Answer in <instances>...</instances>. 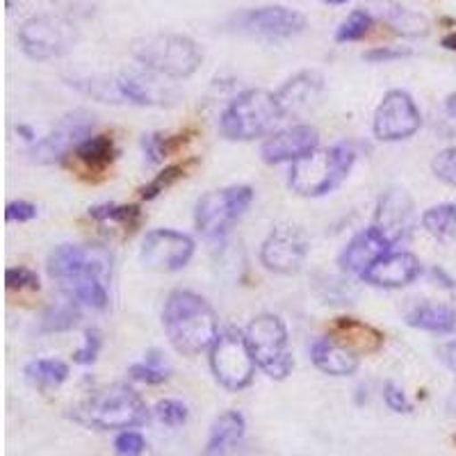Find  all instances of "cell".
Instances as JSON below:
<instances>
[{"mask_svg": "<svg viewBox=\"0 0 456 456\" xmlns=\"http://www.w3.org/2000/svg\"><path fill=\"white\" fill-rule=\"evenodd\" d=\"M162 327L171 347L183 356L213 349L219 338V320L213 306L192 290H174L162 308Z\"/></svg>", "mask_w": 456, "mask_h": 456, "instance_id": "2", "label": "cell"}, {"mask_svg": "<svg viewBox=\"0 0 456 456\" xmlns=\"http://www.w3.org/2000/svg\"><path fill=\"white\" fill-rule=\"evenodd\" d=\"M320 149V133L311 124H297L272 133L265 144L260 146V156L267 165H281V162H297L301 158L311 156Z\"/></svg>", "mask_w": 456, "mask_h": 456, "instance_id": "18", "label": "cell"}, {"mask_svg": "<svg viewBox=\"0 0 456 456\" xmlns=\"http://www.w3.org/2000/svg\"><path fill=\"white\" fill-rule=\"evenodd\" d=\"M101 347H103V338L99 329H87L85 331V345L73 354V361L78 365H92L99 358Z\"/></svg>", "mask_w": 456, "mask_h": 456, "instance_id": "37", "label": "cell"}, {"mask_svg": "<svg viewBox=\"0 0 456 456\" xmlns=\"http://www.w3.org/2000/svg\"><path fill=\"white\" fill-rule=\"evenodd\" d=\"M76 158L94 174H103L117 158V146L110 135H92L76 149Z\"/></svg>", "mask_w": 456, "mask_h": 456, "instance_id": "26", "label": "cell"}, {"mask_svg": "<svg viewBox=\"0 0 456 456\" xmlns=\"http://www.w3.org/2000/svg\"><path fill=\"white\" fill-rule=\"evenodd\" d=\"M130 53L146 71L171 80L190 78L203 62V53L190 37L171 35V32L137 37L135 42L130 44Z\"/></svg>", "mask_w": 456, "mask_h": 456, "instance_id": "4", "label": "cell"}, {"mask_svg": "<svg viewBox=\"0 0 456 456\" xmlns=\"http://www.w3.org/2000/svg\"><path fill=\"white\" fill-rule=\"evenodd\" d=\"M372 28V16L363 10H356L345 19V21L338 26L336 30V42L338 44H347V42H358V39H363L365 35Z\"/></svg>", "mask_w": 456, "mask_h": 456, "instance_id": "33", "label": "cell"}, {"mask_svg": "<svg viewBox=\"0 0 456 456\" xmlns=\"http://www.w3.org/2000/svg\"><path fill=\"white\" fill-rule=\"evenodd\" d=\"M37 217V206L30 201H12L5 208V219L7 222H19L26 224Z\"/></svg>", "mask_w": 456, "mask_h": 456, "instance_id": "41", "label": "cell"}, {"mask_svg": "<svg viewBox=\"0 0 456 456\" xmlns=\"http://www.w3.org/2000/svg\"><path fill=\"white\" fill-rule=\"evenodd\" d=\"M89 217L105 226H121L126 231H135L142 222V213L137 206H117V203H101L89 208Z\"/></svg>", "mask_w": 456, "mask_h": 456, "instance_id": "28", "label": "cell"}, {"mask_svg": "<svg viewBox=\"0 0 456 456\" xmlns=\"http://www.w3.org/2000/svg\"><path fill=\"white\" fill-rule=\"evenodd\" d=\"M244 336L256 358V365L274 381L290 377L295 358L288 349V329L274 313H260L247 324Z\"/></svg>", "mask_w": 456, "mask_h": 456, "instance_id": "7", "label": "cell"}, {"mask_svg": "<svg viewBox=\"0 0 456 456\" xmlns=\"http://www.w3.org/2000/svg\"><path fill=\"white\" fill-rule=\"evenodd\" d=\"M247 420L240 411H224L210 427V438L206 443L203 456H226L244 438Z\"/></svg>", "mask_w": 456, "mask_h": 456, "instance_id": "24", "label": "cell"}, {"mask_svg": "<svg viewBox=\"0 0 456 456\" xmlns=\"http://www.w3.org/2000/svg\"><path fill=\"white\" fill-rule=\"evenodd\" d=\"M422 226L436 240H450L456 235V203H441L422 213Z\"/></svg>", "mask_w": 456, "mask_h": 456, "instance_id": "29", "label": "cell"}, {"mask_svg": "<svg viewBox=\"0 0 456 456\" xmlns=\"http://www.w3.org/2000/svg\"><path fill=\"white\" fill-rule=\"evenodd\" d=\"M443 112H445L447 121L456 128V94H450V96H447L445 103H443Z\"/></svg>", "mask_w": 456, "mask_h": 456, "instance_id": "44", "label": "cell"}, {"mask_svg": "<svg viewBox=\"0 0 456 456\" xmlns=\"http://www.w3.org/2000/svg\"><path fill=\"white\" fill-rule=\"evenodd\" d=\"M73 418L85 427L101 431L133 429L149 420V409L137 390L126 384H114L89 395L76 409Z\"/></svg>", "mask_w": 456, "mask_h": 456, "instance_id": "5", "label": "cell"}, {"mask_svg": "<svg viewBox=\"0 0 456 456\" xmlns=\"http://www.w3.org/2000/svg\"><path fill=\"white\" fill-rule=\"evenodd\" d=\"M153 413H156V418L162 425L176 429V427L185 425L190 411H187V406L183 402H176V399H162V402L156 404Z\"/></svg>", "mask_w": 456, "mask_h": 456, "instance_id": "35", "label": "cell"}, {"mask_svg": "<svg viewBox=\"0 0 456 456\" xmlns=\"http://www.w3.org/2000/svg\"><path fill=\"white\" fill-rule=\"evenodd\" d=\"M354 162H356V151L345 142L331 149H317L311 156L292 162L288 185L299 197H327L347 181Z\"/></svg>", "mask_w": 456, "mask_h": 456, "instance_id": "3", "label": "cell"}, {"mask_svg": "<svg viewBox=\"0 0 456 456\" xmlns=\"http://www.w3.org/2000/svg\"><path fill=\"white\" fill-rule=\"evenodd\" d=\"M185 165H171V167H165V169L158 174L156 178L151 183H146L144 187L140 190V197L146 199V201H151V199L160 197L165 190H169V187L176 185L178 181H181L183 176H185Z\"/></svg>", "mask_w": 456, "mask_h": 456, "instance_id": "34", "label": "cell"}, {"mask_svg": "<svg viewBox=\"0 0 456 456\" xmlns=\"http://www.w3.org/2000/svg\"><path fill=\"white\" fill-rule=\"evenodd\" d=\"M324 92V78L317 71H299L290 80H285L274 94L281 114L285 117H299L315 108Z\"/></svg>", "mask_w": 456, "mask_h": 456, "instance_id": "20", "label": "cell"}, {"mask_svg": "<svg viewBox=\"0 0 456 456\" xmlns=\"http://www.w3.org/2000/svg\"><path fill=\"white\" fill-rule=\"evenodd\" d=\"M254 190L249 185H231L203 194L194 208L197 231L208 240H222L235 222L249 210Z\"/></svg>", "mask_w": 456, "mask_h": 456, "instance_id": "8", "label": "cell"}, {"mask_svg": "<svg viewBox=\"0 0 456 456\" xmlns=\"http://www.w3.org/2000/svg\"><path fill=\"white\" fill-rule=\"evenodd\" d=\"M165 76H158L153 71H126L117 78L124 103L142 105V108H171L181 101V94L174 85L162 83Z\"/></svg>", "mask_w": 456, "mask_h": 456, "instance_id": "16", "label": "cell"}, {"mask_svg": "<svg viewBox=\"0 0 456 456\" xmlns=\"http://www.w3.org/2000/svg\"><path fill=\"white\" fill-rule=\"evenodd\" d=\"M329 336H331L333 342L347 347L349 352L358 354V356L381 352L386 345L384 333L374 329L372 324H368V322L356 320V317H338V320H333V324L329 327Z\"/></svg>", "mask_w": 456, "mask_h": 456, "instance_id": "22", "label": "cell"}, {"mask_svg": "<svg viewBox=\"0 0 456 456\" xmlns=\"http://www.w3.org/2000/svg\"><path fill=\"white\" fill-rule=\"evenodd\" d=\"M308 249H311L308 238L299 226L281 224L260 247V263L265 265V270L274 272V274L290 276L301 270Z\"/></svg>", "mask_w": 456, "mask_h": 456, "instance_id": "14", "label": "cell"}, {"mask_svg": "<svg viewBox=\"0 0 456 456\" xmlns=\"http://www.w3.org/2000/svg\"><path fill=\"white\" fill-rule=\"evenodd\" d=\"M422 126V114L413 96L404 89H390L374 112V137L381 142H402L413 137Z\"/></svg>", "mask_w": 456, "mask_h": 456, "instance_id": "13", "label": "cell"}, {"mask_svg": "<svg viewBox=\"0 0 456 456\" xmlns=\"http://www.w3.org/2000/svg\"><path fill=\"white\" fill-rule=\"evenodd\" d=\"M422 274V263L418 256L409 251H397L388 254L370 267L361 279L374 288H384V290H399L406 285L413 283Z\"/></svg>", "mask_w": 456, "mask_h": 456, "instance_id": "21", "label": "cell"}, {"mask_svg": "<svg viewBox=\"0 0 456 456\" xmlns=\"http://www.w3.org/2000/svg\"><path fill=\"white\" fill-rule=\"evenodd\" d=\"M374 226L390 240V244L404 242L415 228V206L404 187H390L381 194L374 213Z\"/></svg>", "mask_w": 456, "mask_h": 456, "instance_id": "17", "label": "cell"}, {"mask_svg": "<svg viewBox=\"0 0 456 456\" xmlns=\"http://www.w3.org/2000/svg\"><path fill=\"white\" fill-rule=\"evenodd\" d=\"M324 3H327V5H345L347 0H324Z\"/></svg>", "mask_w": 456, "mask_h": 456, "instance_id": "47", "label": "cell"}, {"mask_svg": "<svg viewBox=\"0 0 456 456\" xmlns=\"http://www.w3.org/2000/svg\"><path fill=\"white\" fill-rule=\"evenodd\" d=\"M431 171L438 181L456 187V146L443 149L438 156L431 160Z\"/></svg>", "mask_w": 456, "mask_h": 456, "instance_id": "36", "label": "cell"}, {"mask_svg": "<svg viewBox=\"0 0 456 456\" xmlns=\"http://www.w3.org/2000/svg\"><path fill=\"white\" fill-rule=\"evenodd\" d=\"M283 119L276 96L265 89H244L219 117V133L231 142H251L270 135Z\"/></svg>", "mask_w": 456, "mask_h": 456, "instance_id": "6", "label": "cell"}, {"mask_svg": "<svg viewBox=\"0 0 456 456\" xmlns=\"http://www.w3.org/2000/svg\"><path fill=\"white\" fill-rule=\"evenodd\" d=\"M438 358H441L443 365H445L447 370H452V372L456 374V340L441 345V347H438Z\"/></svg>", "mask_w": 456, "mask_h": 456, "instance_id": "43", "label": "cell"}, {"mask_svg": "<svg viewBox=\"0 0 456 456\" xmlns=\"http://www.w3.org/2000/svg\"><path fill=\"white\" fill-rule=\"evenodd\" d=\"M80 320V308L78 301H62V304H55V306L48 308L46 313L42 315V329L44 333H60V331H69L78 324Z\"/></svg>", "mask_w": 456, "mask_h": 456, "instance_id": "31", "label": "cell"}, {"mask_svg": "<svg viewBox=\"0 0 456 456\" xmlns=\"http://www.w3.org/2000/svg\"><path fill=\"white\" fill-rule=\"evenodd\" d=\"M16 133H21L23 137H26L28 142H32L35 144V133H32V128H28V126H16Z\"/></svg>", "mask_w": 456, "mask_h": 456, "instance_id": "46", "label": "cell"}, {"mask_svg": "<svg viewBox=\"0 0 456 456\" xmlns=\"http://www.w3.org/2000/svg\"><path fill=\"white\" fill-rule=\"evenodd\" d=\"M185 135H144L142 137V149H144V156L149 165H160L165 162L167 156H171L174 151L181 149V144H185L183 140Z\"/></svg>", "mask_w": 456, "mask_h": 456, "instance_id": "32", "label": "cell"}, {"mask_svg": "<svg viewBox=\"0 0 456 456\" xmlns=\"http://www.w3.org/2000/svg\"><path fill=\"white\" fill-rule=\"evenodd\" d=\"M256 358L249 349V342L244 331L226 329L219 333L217 342L210 349V370H213L217 384L226 390H244L251 386L256 377Z\"/></svg>", "mask_w": 456, "mask_h": 456, "instance_id": "9", "label": "cell"}, {"mask_svg": "<svg viewBox=\"0 0 456 456\" xmlns=\"http://www.w3.org/2000/svg\"><path fill=\"white\" fill-rule=\"evenodd\" d=\"M169 372H171L169 365H167L165 356H162L158 349L146 352V358L142 361V363H135L128 368L130 379H135V381H140V384H146V386L165 384L167 379H169Z\"/></svg>", "mask_w": 456, "mask_h": 456, "instance_id": "30", "label": "cell"}, {"mask_svg": "<svg viewBox=\"0 0 456 456\" xmlns=\"http://www.w3.org/2000/svg\"><path fill=\"white\" fill-rule=\"evenodd\" d=\"M48 276L60 283L73 301L103 311L108 306L110 258L101 249L80 244H60L48 254Z\"/></svg>", "mask_w": 456, "mask_h": 456, "instance_id": "1", "label": "cell"}, {"mask_svg": "<svg viewBox=\"0 0 456 456\" xmlns=\"http://www.w3.org/2000/svg\"><path fill=\"white\" fill-rule=\"evenodd\" d=\"M76 42H78V30L62 16H35L19 30L21 51L37 62H48L67 55Z\"/></svg>", "mask_w": 456, "mask_h": 456, "instance_id": "10", "label": "cell"}, {"mask_svg": "<svg viewBox=\"0 0 456 456\" xmlns=\"http://www.w3.org/2000/svg\"><path fill=\"white\" fill-rule=\"evenodd\" d=\"M443 46H445L447 51H456V30L450 32L447 37H443Z\"/></svg>", "mask_w": 456, "mask_h": 456, "instance_id": "45", "label": "cell"}, {"mask_svg": "<svg viewBox=\"0 0 456 456\" xmlns=\"http://www.w3.org/2000/svg\"><path fill=\"white\" fill-rule=\"evenodd\" d=\"M26 379L28 384L37 386V388L48 390L62 386L69 379V365L57 361V358H37L32 363L26 365Z\"/></svg>", "mask_w": 456, "mask_h": 456, "instance_id": "27", "label": "cell"}, {"mask_svg": "<svg viewBox=\"0 0 456 456\" xmlns=\"http://www.w3.org/2000/svg\"><path fill=\"white\" fill-rule=\"evenodd\" d=\"M384 402L390 411H395V413H411V411H413V404L406 399L404 390L399 388L397 384H393V381H388V384L384 386Z\"/></svg>", "mask_w": 456, "mask_h": 456, "instance_id": "40", "label": "cell"}, {"mask_svg": "<svg viewBox=\"0 0 456 456\" xmlns=\"http://www.w3.org/2000/svg\"><path fill=\"white\" fill-rule=\"evenodd\" d=\"M94 117L85 110H73L62 121L48 133L46 137L37 140L30 146L28 156L35 165H55L67 158V153L78 149L87 137H92Z\"/></svg>", "mask_w": 456, "mask_h": 456, "instance_id": "12", "label": "cell"}, {"mask_svg": "<svg viewBox=\"0 0 456 456\" xmlns=\"http://www.w3.org/2000/svg\"><path fill=\"white\" fill-rule=\"evenodd\" d=\"M390 247H393L390 240L377 226L365 228V231H361V233L349 240L347 247L342 249L340 258H338V265L342 267V272L363 276L377 260L390 254Z\"/></svg>", "mask_w": 456, "mask_h": 456, "instance_id": "19", "label": "cell"}, {"mask_svg": "<svg viewBox=\"0 0 456 456\" xmlns=\"http://www.w3.org/2000/svg\"><path fill=\"white\" fill-rule=\"evenodd\" d=\"M7 290H39V276L28 267H10L5 272Z\"/></svg>", "mask_w": 456, "mask_h": 456, "instance_id": "38", "label": "cell"}, {"mask_svg": "<svg viewBox=\"0 0 456 456\" xmlns=\"http://www.w3.org/2000/svg\"><path fill=\"white\" fill-rule=\"evenodd\" d=\"M311 361L320 372L331 374V377H352L361 365L358 354L349 352L331 338H320L311 345Z\"/></svg>", "mask_w": 456, "mask_h": 456, "instance_id": "23", "label": "cell"}, {"mask_svg": "<svg viewBox=\"0 0 456 456\" xmlns=\"http://www.w3.org/2000/svg\"><path fill=\"white\" fill-rule=\"evenodd\" d=\"M228 28L240 35L260 37V39H292L306 30V16L288 7H256L244 10L228 19Z\"/></svg>", "mask_w": 456, "mask_h": 456, "instance_id": "11", "label": "cell"}, {"mask_svg": "<svg viewBox=\"0 0 456 456\" xmlns=\"http://www.w3.org/2000/svg\"><path fill=\"white\" fill-rule=\"evenodd\" d=\"M142 263L151 272H178L187 267V263L194 256V240L181 231H171V228H158L146 235L142 244Z\"/></svg>", "mask_w": 456, "mask_h": 456, "instance_id": "15", "label": "cell"}, {"mask_svg": "<svg viewBox=\"0 0 456 456\" xmlns=\"http://www.w3.org/2000/svg\"><path fill=\"white\" fill-rule=\"evenodd\" d=\"M406 324L429 333H452L456 329V313L447 304L425 301L406 313Z\"/></svg>", "mask_w": 456, "mask_h": 456, "instance_id": "25", "label": "cell"}, {"mask_svg": "<svg viewBox=\"0 0 456 456\" xmlns=\"http://www.w3.org/2000/svg\"><path fill=\"white\" fill-rule=\"evenodd\" d=\"M409 53L397 51V48H372V51L365 53V60L368 62H393V60H399V57H406Z\"/></svg>", "mask_w": 456, "mask_h": 456, "instance_id": "42", "label": "cell"}, {"mask_svg": "<svg viewBox=\"0 0 456 456\" xmlns=\"http://www.w3.org/2000/svg\"><path fill=\"white\" fill-rule=\"evenodd\" d=\"M146 450L144 436L137 431H121L114 441V452L117 456H142Z\"/></svg>", "mask_w": 456, "mask_h": 456, "instance_id": "39", "label": "cell"}]
</instances>
